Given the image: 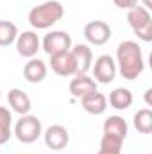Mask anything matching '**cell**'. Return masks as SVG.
<instances>
[{
    "instance_id": "1",
    "label": "cell",
    "mask_w": 152,
    "mask_h": 154,
    "mask_svg": "<svg viewBox=\"0 0 152 154\" xmlns=\"http://www.w3.org/2000/svg\"><path fill=\"white\" fill-rule=\"evenodd\" d=\"M114 63H116V70H120L123 79L134 81L145 70V59H143L141 47L132 39L122 41L116 48V61Z\"/></svg>"
},
{
    "instance_id": "2",
    "label": "cell",
    "mask_w": 152,
    "mask_h": 154,
    "mask_svg": "<svg viewBox=\"0 0 152 154\" xmlns=\"http://www.w3.org/2000/svg\"><path fill=\"white\" fill-rule=\"evenodd\" d=\"M65 14V9L61 2L57 0H47L41 5H36L29 11V23L34 29H48L54 23H57Z\"/></svg>"
},
{
    "instance_id": "3",
    "label": "cell",
    "mask_w": 152,
    "mask_h": 154,
    "mask_svg": "<svg viewBox=\"0 0 152 154\" xmlns=\"http://www.w3.org/2000/svg\"><path fill=\"white\" fill-rule=\"evenodd\" d=\"M127 22H129L131 29L134 31V34L141 41H145V43L152 41V16L149 9H145L143 5H136V7L129 9Z\"/></svg>"
},
{
    "instance_id": "4",
    "label": "cell",
    "mask_w": 152,
    "mask_h": 154,
    "mask_svg": "<svg viewBox=\"0 0 152 154\" xmlns=\"http://www.w3.org/2000/svg\"><path fill=\"white\" fill-rule=\"evenodd\" d=\"M41 134H43L41 120L34 115H29V113L22 115L14 125V136L22 143H34Z\"/></svg>"
},
{
    "instance_id": "5",
    "label": "cell",
    "mask_w": 152,
    "mask_h": 154,
    "mask_svg": "<svg viewBox=\"0 0 152 154\" xmlns=\"http://www.w3.org/2000/svg\"><path fill=\"white\" fill-rule=\"evenodd\" d=\"M41 48L48 56H57V54L68 52L72 48V36L65 31H52L43 38Z\"/></svg>"
},
{
    "instance_id": "6",
    "label": "cell",
    "mask_w": 152,
    "mask_h": 154,
    "mask_svg": "<svg viewBox=\"0 0 152 154\" xmlns=\"http://www.w3.org/2000/svg\"><path fill=\"white\" fill-rule=\"evenodd\" d=\"M116 75V63L109 54H102L95 59V65H93V77H95V82H100V84H109L114 81Z\"/></svg>"
},
{
    "instance_id": "7",
    "label": "cell",
    "mask_w": 152,
    "mask_h": 154,
    "mask_svg": "<svg viewBox=\"0 0 152 154\" xmlns=\"http://www.w3.org/2000/svg\"><path fill=\"white\" fill-rule=\"evenodd\" d=\"M84 38L91 45H106L111 39V27L102 20H93L84 25Z\"/></svg>"
},
{
    "instance_id": "8",
    "label": "cell",
    "mask_w": 152,
    "mask_h": 154,
    "mask_svg": "<svg viewBox=\"0 0 152 154\" xmlns=\"http://www.w3.org/2000/svg\"><path fill=\"white\" fill-rule=\"evenodd\" d=\"M43 138H45V145L52 151H63L68 143H70V133L65 125H59V124H54L50 125L45 133H43Z\"/></svg>"
},
{
    "instance_id": "9",
    "label": "cell",
    "mask_w": 152,
    "mask_h": 154,
    "mask_svg": "<svg viewBox=\"0 0 152 154\" xmlns=\"http://www.w3.org/2000/svg\"><path fill=\"white\" fill-rule=\"evenodd\" d=\"M41 48V41H39L38 34L34 31H23L22 34H18L16 38V50L22 57H36L38 50Z\"/></svg>"
},
{
    "instance_id": "10",
    "label": "cell",
    "mask_w": 152,
    "mask_h": 154,
    "mask_svg": "<svg viewBox=\"0 0 152 154\" xmlns=\"http://www.w3.org/2000/svg\"><path fill=\"white\" fill-rule=\"evenodd\" d=\"M50 68H52L54 74H57L61 77L77 75V65L70 50L63 52V54H57V56H50Z\"/></svg>"
},
{
    "instance_id": "11",
    "label": "cell",
    "mask_w": 152,
    "mask_h": 154,
    "mask_svg": "<svg viewBox=\"0 0 152 154\" xmlns=\"http://www.w3.org/2000/svg\"><path fill=\"white\" fill-rule=\"evenodd\" d=\"M81 106L90 115H102L108 109V97L97 90V91H91V93L81 97Z\"/></svg>"
},
{
    "instance_id": "12",
    "label": "cell",
    "mask_w": 152,
    "mask_h": 154,
    "mask_svg": "<svg viewBox=\"0 0 152 154\" xmlns=\"http://www.w3.org/2000/svg\"><path fill=\"white\" fill-rule=\"evenodd\" d=\"M70 52H72V56L75 59L77 75L86 74L91 68V63H93V52H91V48L88 45H84V43H79V45H72Z\"/></svg>"
},
{
    "instance_id": "13",
    "label": "cell",
    "mask_w": 152,
    "mask_h": 154,
    "mask_svg": "<svg viewBox=\"0 0 152 154\" xmlns=\"http://www.w3.org/2000/svg\"><path fill=\"white\" fill-rule=\"evenodd\" d=\"M23 77L31 84H38L41 81H45V77H47V65H45V61H41L39 57L29 59L25 63V66H23Z\"/></svg>"
},
{
    "instance_id": "14",
    "label": "cell",
    "mask_w": 152,
    "mask_h": 154,
    "mask_svg": "<svg viewBox=\"0 0 152 154\" xmlns=\"http://www.w3.org/2000/svg\"><path fill=\"white\" fill-rule=\"evenodd\" d=\"M7 100H9L11 109L16 111V113H20V115H27V113L31 111V108H32L31 97H29L23 90H20V88H13V90L7 93Z\"/></svg>"
},
{
    "instance_id": "15",
    "label": "cell",
    "mask_w": 152,
    "mask_h": 154,
    "mask_svg": "<svg viewBox=\"0 0 152 154\" xmlns=\"http://www.w3.org/2000/svg\"><path fill=\"white\" fill-rule=\"evenodd\" d=\"M91 91H97V82L95 79L88 77L86 74H81V75H75L72 81H70V93L72 97L75 99H81Z\"/></svg>"
},
{
    "instance_id": "16",
    "label": "cell",
    "mask_w": 152,
    "mask_h": 154,
    "mask_svg": "<svg viewBox=\"0 0 152 154\" xmlns=\"http://www.w3.org/2000/svg\"><path fill=\"white\" fill-rule=\"evenodd\" d=\"M127 133H129V125H127V122L122 116L113 115L109 118H106V122H104V134H111V136H116L120 140H125Z\"/></svg>"
},
{
    "instance_id": "17",
    "label": "cell",
    "mask_w": 152,
    "mask_h": 154,
    "mask_svg": "<svg viewBox=\"0 0 152 154\" xmlns=\"http://www.w3.org/2000/svg\"><path fill=\"white\" fill-rule=\"evenodd\" d=\"M132 100H134V97H132L131 90H127V88H116L109 93V106L118 109V111L131 108Z\"/></svg>"
},
{
    "instance_id": "18",
    "label": "cell",
    "mask_w": 152,
    "mask_h": 154,
    "mask_svg": "<svg viewBox=\"0 0 152 154\" xmlns=\"http://www.w3.org/2000/svg\"><path fill=\"white\" fill-rule=\"evenodd\" d=\"M18 27L16 23L9 20H0V47H9L18 38Z\"/></svg>"
},
{
    "instance_id": "19",
    "label": "cell",
    "mask_w": 152,
    "mask_h": 154,
    "mask_svg": "<svg viewBox=\"0 0 152 154\" xmlns=\"http://www.w3.org/2000/svg\"><path fill=\"white\" fill-rule=\"evenodd\" d=\"M134 127L141 134H150L152 133V111L149 108H143L134 115Z\"/></svg>"
},
{
    "instance_id": "20",
    "label": "cell",
    "mask_w": 152,
    "mask_h": 154,
    "mask_svg": "<svg viewBox=\"0 0 152 154\" xmlns=\"http://www.w3.org/2000/svg\"><path fill=\"white\" fill-rule=\"evenodd\" d=\"M11 122H13V116L11 111L4 106H0V145L7 143L9 138L13 136V131H11Z\"/></svg>"
},
{
    "instance_id": "21",
    "label": "cell",
    "mask_w": 152,
    "mask_h": 154,
    "mask_svg": "<svg viewBox=\"0 0 152 154\" xmlns=\"http://www.w3.org/2000/svg\"><path fill=\"white\" fill-rule=\"evenodd\" d=\"M122 143H123V140L111 136V134H102V138H100V147H104V149H120L122 151Z\"/></svg>"
},
{
    "instance_id": "22",
    "label": "cell",
    "mask_w": 152,
    "mask_h": 154,
    "mask_svg": "<svg viewBox=\"0 0 152 154\" xmlns=\"http://www.w3.org/2000/svg\"><path fill=\"white\" fill-rule=\"evenodd\" d=\"M114 2V5L116 7H120V9H132V7H136L138 5V2L140 0H113Z\"/></svg>"
},
{
    "instance_id": "23",
    "label": "cell",
    "mask_w": 152,
    "mask_h": 154,
    "mask_svg": "<svg viewBox=\"0 0 152 154\" xmlns=\"http://www.w3.org/2000/svg\"><path fill=\"white\" fill-rule=\"evenodd\" d=\"M97 154H122V151L120 149H104V147H100Z\"/></svg>"
},
{
    "instance_id": "24",
    "label": "cell",
    "mask_w": 152,
    "mask_h": 154,
    "mask_svg": "<svg viewBox=\"0 0 152 154\" xmlns=\"http://www.w3.org/2000/svg\"><path fill=\"white\" fill-rule=\"evenodd\" d=\"M141 2H143V7L150 11V7H152V0H141Z\"/></svg>"
},
{
    "instance_id": "25",
    "label": "cell",
    "mask_w": 152,
    "mask_h": 154,
    "mask_svg": "<svg viewBox=\"0 0 152 154\" xmlns=\"http://www.w3.org/2000/svg\"><path fill=\"white\" fill-rule=\"evenodd\" d=\"M0 97H2V90H0Z\"/></svg>"
}]
</instances>
